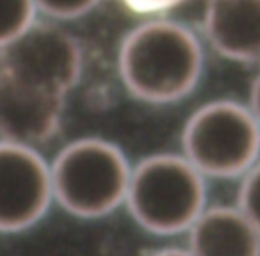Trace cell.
<instances>
[{"label": "cell", "instance_id": "10", "mask_svg": "<svg viewBox=\"0 0 260 256\" xmlns=\"http://www.w3.org/2000/svg\"><path fill=\"white\" fill-rule=\"evenodd\" d=\"M34 0H0V50L36 22Z\"/></svg>", "mask_w": 260, "mask_h": 256}, {"label": "cell", "instance_id": "4", "mask_svg": "<svg viewBox=\"0 0 260 256\" xmlns=\"http://www.w3.org/2000/svg\"><path fill=\"white\" fill-rule=\"evenodd\" d=\"M182 155L207 180L241 178L260 160V125L248 105L207 101L185 121Z\"/></svg>", "mask_w": 260, "mask_h": 256}, {"label": "cell", "instance_id": "2", "mask_svg": "<svg viewBox=\"0 0 260 256\" xmlns=\"http://www.w3.org/2000/svg\"><path fill=\"white\" fill-rule=\"evenodd\" d=\"M207 206V178L182 153H153L132 166L125 208L145 233L185 237Z\"/></svg>", "mask_w": 260, "mask_h": 256}, {"label": "cell", "instance_id": "6", "mask_svg": "<svg viewBox=\"0 0 260 256\" xmlns=\"http://www.w3.org/2000/svg\"><path fill=\"white\" fill-rule=\"evenodd\" d=\"M52 205L50 162L34 146L0 141V233L32 230Z\"/></svg>", "mask_w": 260, "mask_h": 256}, {"label": "cell", "instance_id": "8", "mask_svg": "<svg viewBox=\"0 0 260 256\" xmlns=\"http://www.w3.org/2000/svg\"><path fill=\"white\" fill-rule=\"evenodd\" d=\"M194 256H260V231L237 205H209L185 233Z\"/></svg>", "mask_w": 260, "mask_h": 256}, {"label": "cell", "instance_id": "14", "mask_svg": "<svg viewBox=\"0 0 260 256\" xmlns=\"http://www.w3.org/2000/svg\"><path fill=\"white\" fill-rule=\"evenodd\" d=\"M145 256H194L189 251L187 245H160V247L153 249V251L146 252Z\"/></svg>", "mask_w": 260, "mask_h": 256}, {"label": "cell", "instance_id": "7", "mask_svg": "<svg viewBox=\"0 0 260 256\" xmlns=\"http://www.w3.org/2000/svg\"><path fill=\"white\" fill-rule=\"evenodd\" d=\"M66 98L0 71V141L38 148L61 128Z\"/></svg>", "mask_w": 260, "mask_h": 256}, {"label": "cell", "instance_id": "11", "mask_svg": "<svg viewBox=\"0 0 260 256\" xmlns=\"http://www.w3.org/2000/svg\"><path fill=\"white\" fill-rule=\"evenodd\" d=\"M235 205L260 231V160L248 169L241 178Z\"/></svg>", "mask_w": 260, "mask_h": 256}, {"label": "cell", "instance_id": "13", "mask_svg": "<svg viewBox=\"0 0 260 256\" xmlns=\"http://www.w3.org/2000/svg\"><path fill=\"white\" fill-rule=\"evenodd\" d=\"M126 4L143 11H157V9H168L171 6H177L184 0H125Z\"/></svg>", "mask_w": 260, "mask_h": 256}, {"label": "cell", "instance_id": "9", "mask_svg": "<svg viewBox=\"0 0 260 256\" xmlns=\"http://www.w3.org/2000/svg\"><path fill=\"white\" fill-rule=\"evenodd\" d=\"M203 23L217 54L237 62L260 61V0H209Z\"/></svg>", "mask_w": 260, "mask_h": 256}, {"label": "cell", "instance_id": "12", "mask_svg": "<svg viewBox=\"0 0 260 256\" xmlns=\"http://www.w3.org/2000/svg\"><path fill=\"white\" fill-rule=\"evenodd\" d=\"M100 0H34L38 11L59 20H72L89 13Z\"/></svg>", "mask_w": 260, "mask_h": 256}, {"label": "cell", "instance_id": "1", "mask_svg": "<svg viewBox=\"0 0 260 256\" xmlns=\"http://www.w3.org/2000/svg\"><path fill=\"white\" fill-rule=\"evenodd\" d=\"M119 77L134 98L146 103H175L192 93L203 71L198 38L182 23L150 20L123 40Z\"/></svg>", "mask_w": 260, "mask_h": 256}, {"label": "cell", "instance_id": "15", "mask_svg": "<svg viewBox=\"0 0 260 256\" xmlns=\"http://www.w3.org/2000/svg\"><path fill=\"white\" fill-rule=\"evenodd\" d=\"M248 107L251 108L253 116H255L256 121H258V125H260V73L255 77V80H253V84H251Z\"/></svg>", "mask_w": 260, "mask_h": 256}, {"label": "cell", "instance_id": "5", "mask_svg": "<svg viewBox=\"0 0 260 256\" xmlns=\"http://www.w3.org/2000/svg\"><path fill=\"white\" fill-rule=\"evenodd\" d=\"M0 71L66 98L82 73V50L66 30L34 22L0 50Z\"/></svg>", "mask_w": 260, "mask_h": 256}, {"label": "cell", "instance_id": "3", "mask_svg": "<svg viewBox=\"0 0 260 256\" xmlns=\"http://www.w3.org/2000/svg\"><path fill=\"white\" fill-rule=\"evenodd\" d=\"M54 205L84 221L125 208L132 164L125 152L102 137H80L62 146L50 162Z\"/></svg>", "mask_w": 260, "mask_h": 256}]
</instances>
